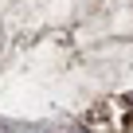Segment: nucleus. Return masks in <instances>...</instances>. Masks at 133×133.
Wrapping results in <instances>:
<instances>
[{
  "label": "nucleus",
  "mask_w": 133,
  "mask_h": 133,
  "mask_svg": "<svg viewBox=\"0 0 133 133\" xmlns=\"http://www.w3.org/2000/svg\"><path fill=\"white\" fill-rule=\"evenodd\" d=\"M86 133H133V98H106L82 114Z\"/></svg>",
  "instance_id": "1"
}]
</instances>
